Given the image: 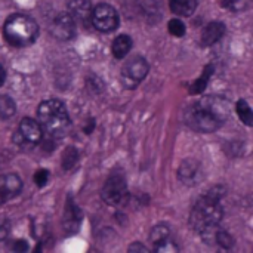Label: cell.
Segmentation results:
<instances>
[{"label": "cell", "instance_id": "cell-8", "mask_svg": "<svg viewBox=\"0 0 253 253\" xmlns=\"http://www.w3.org/2000/svg\"><path fill=\"white\" fill-rule=\"evenodd\" d=\"M42 132L39 122L33 119H22L18 130L15 132L13 141L21 147H34L42 141Z\"/></svg>", "mask_w": 253, "mask_h": 253}, {"label": "cell", "instance_id": "cell-16", "mask_svg": "<svg viewBox=\"0 0 253 253\" xmlns=\"http://www.w3.org/2000/svg\"><path fill=\"white\" fill-rule=\"evenodd\" d=\"M16 111L15 101L7 95H0V119H10Z\"/></svg>", "mask_w": 253, "mask_h": 253}, {"label": "cell", "instance_id": "cell-12", "mask_svg": "<svg viewBox=\"0 0 253 253\" xmlns=\"http://www.w3.org/2000/svg\"><path fill=\"white\" fill-rule=\"evenodd\" d=\"M225 33V25L221 22H211L205 27L202 33V44L203 46H212L215 44Z\"/></svg>", "mask_w": 253, "mask_h": 253}, {"label": "cell", "instance_id": "cell-3", "mask_svg": "<svg viewBox=\"0 0 253 253\" xmlns=\"http://www.w3.org/2000/svg\"><path fill=\"white\" fill-rule=\"evenodd\" d=\"M221 197L222 194L211 191L194 205L190 215V225L196 233L202 234L208 228L219 225L222 218Z\"/></svg>", "mask_w": 253, "mask_h": 253}, {"label": "cell", "instance_id": "cell-24", "mask_svg": "<svg viewBox=\"0 0 253 253\" xmlns=\"http://www.w3.org/2000/svg\"><path fill=\"white\" fill-rule=\"evenodd\" d=\"M4 80H6V71H4V68L0 65V86L4 83Z\"/></svg>", "mask_w": 253, "mask_h": 253}, {"label": "cell", "instance_id": "cell-5", "mask_svg": "<svg viewBox=\"0 0 253 253\" xmlns=\"http://www.w3.org/2000/svg\"><path fill=\"white\" fill-rule=\"evenodd\" d=\"M102 199L110 206L126 205V202L129 199V191H127L125 178L122 175L114 173L107 179V182L102 188Z\"/></svg>", "mask_w": 253, "mask_h": 253}, {"label": "cell", "instance_id": "cell-15", "mask_svg": "<svg viewBox=\"0 0 253 253\" xmlns=\"http://www.w3.org/2000/svg\"><path fill=\"white\" fill-rule=\"evenodd\" d=\"M197 175H199V169H197L196 163L185 162L179 169V178H181V181H185L187 184H197L196 182Z\"/></svg>", "mask_w": 253, "mask_h": 253}, {"label": "cell", "instance_id": "cell-25", "mask_svg": "<svg viewBox=\"0 0 253 253\" xmlns=\"http://www.w3.org/2000/svg\"><path fill=\"white\" fill-rule=\"evenodd\" d=\"M4 202H7V200H6V199H4V196H3V194L0 193V205H3Z\"/></svg>", "mask_w": 253, "mask_h": 253}, {"label": "cell", "instance_id": "cell-19", "mask_svg": "<svg viewBox=\"0 0 253 253\" xmlns=\"http://www.w3.org/2000/svg\"><path fill=\"white\" fill-rule=\"evenodd\" d=\"M168 28H169V33L172 36H175V37H182V36H185V31H187L185 30V24L181 19H178V18L170 19L169 24H168Z\"/></svg>", "mask_w": 253, "mask_h": 253}, {"label": "cell", "instance_id": "cell-2", "mask_svg": "<svg viewBox=\"0 0 253 253\" xmlns=\"http://www.w3.org/2000/svg\"><path fill=\"white\" fill-rule=\"evenodd\" d=\"M37 122L49 136L61 138L70 129V117L65 105L58 99H47L37 108Z\"/></svg>", "mask_w": 253, "mask_h": 253}, {"label": "cell", "instance_id": "cell-6", "mask_svg": "<svg viewBox=\"0 0 253 253\" xmlns=\"http://www.w3.org/2000/svg\"><path fill=\"white\" fill-rule=\"evenodd\" d=\"M90 22L98 31L111 33L119 27V13L113 6H110L107 3H101V4L92 7Z\"/></svg>", "mask_w": 253, "mask_h": 253}, {"label": "cell", "instance_id": "cell-22", "mask_svg": "<svg viewBox=\"0 0 253 253\" xmlns=\"http://www.w3.org/2000/svg\"><path fill=\"white\" fill-rule=\"evenodd\" d=\"M243 3H245V0H224V4L230 9H234V10L242 9Z\"/></svg>", "mask_w": 253, "mask_h": 253}, {"label": "cell", "instance_id": "cell-10", "mask_svg": "<svg viewBox=\"0 0 253 253\" xmlns=\"http://www.w3.org/2000/svg\"><path fill=\"white\" fill-rule=\"evenodd\" d=\"M22 190V182L21 178L12 173L7 175H0V193L4 196L6 200L13 199L18 196Z\"/></svg>", "mask_w": 253, "mask_h": 253}, {"label": "cell", "instance_id": "cell-11", "mask_svg": "<svg viewBox=\"0 0 253 253\" xmlns=\"http://www.w3.org/2000/svg\"><path fill=\"white\" fill-rule=\"evenodd\" d=\"M92 13V4L90 0H71L70 1V15L74 18V21H90Z\"/></svg>", "mask_w": 253, "mask_h": 253}, {"label": "cell", "instance_id": "cell-7", "mask_svg": "<svg viewBox=\"0 0 253 253\" xmlns=\"http://www.w3.org/2000/svg\"><path fill=\"white\" fill-rule=\"evenodd\" d=\"M148 74V62L142 56L130 58L122 68V82L127 89L136 87Z\"/></svg>", "mask_w": 253, "mask_h": 253}, {"label": "cell", "instance_id": "cell-18", "mask_svg": "<svg viewBox=\"0 0 253 253\" xmlns=\"http://www.w3.org/2000/svg\"><path fill=\"white\" fill-rule=\"evenodd\" d=\"M169 234H170V231L166 225H159V227L153 228V231H151V242L154 243V246H157V245L163 243L165 240H168Z\"/></svg>", "mask_w": 253, "mask_h": 253}, {"label": "cell", "instance_id": "cell-14", "mask_svg": "<svg viewBox=\"0 0 253 253\" xmlns=\"http://www.w3.org/2000/svg\"><path fill=\"white\" fill-rule=\"evenodd\" d=\"M132 49V39L126 34H122V36H117L113 42V55L117 58V59H122L125 58L129 50Z\"/></svg>", "mask_w": 253, "mask_h": 253}, {"label": "cell", "instance_id": "cell-21", "mask_svg": "<svg viewBox=\"0 0 253 253\" xmlns=\"http://www.w3.org/2000/svg\"><path fill=\"white\" fill-rule=\"evenodd\" d=\"M47 181H49V172H47L46 169H39V170L34 173V182H36L39 187L46 185Z\"/></svg>", "mask_w": 253, "mask_h": 253}, {"label": "cell", "instance_id": "cell-1", "mask_svg": "<svg viewBox=\"0 0 253 253\" xmlns=\"http://www.w3.org/2000/svg\"><path fill=\"white\" fill-rule=\"evenodd\" d=\"M230 117V104L225 98L209 95L194 102L185 111V123L196 132H215Z\"/></svg>", "mask_w": 253, "mask_h": 253}, {"label": "cell", "instance_id": "cell-13", "mask_svg": "<svg viewBox=\"0 0 253 253\" xmlns=\"http://www.w3.org/2000/svg\"><path fill=\"white\" fill-rule=\"evenodd\" d=\"M170 9L178 16H190L196 12L199 0H169Z\"/></svg>", "mask_w": 253, "mask_h": 253}, {"label": "cell", "instance_id": "cell-17", "mask_svg": "<svg viewBox=\"0 0 253 253\" xmlns=\"http://www.w3.org/2000/svg\"><path fill=\"white\" fill-rule=\"evenodd\" d=\"M237 114H239V117H240V120L245 123V125H248V126H252L253 123V114H252V108L249 107V104L245 101V99H240L239 102H237Z\"/></svg>", "mask_w": 253, "mask_h": 253}, {"label": "cell", "instance_id": "cell-4", "mask_svg": "<svg viewBox=\"0 0 253 253\" xmlns=\"http://www.w3.org/2000/svg\"><path fill=\"white\" fill-rule=\"evenodd\" d=\"M39 27L36 21L27 15H10L3 25L6 42L15 47H25L36 42Z\"/></svg>", "mask_w": 253, "mask_h": 253}, {"label": "cell", "instance_id": "cell-23", "mask_svg": "<svg viewBox=\"0 0 253 253\" xmlns=\"http://www.w3.org/2000/svg\"><path fill=\"white\" fill-rule=\"evenodd\" d=\"M129 251H141V252H147V248H144V246H141V245H133V246H130V249Z\"/></svg>", "mask_w": 253, "mask_h": 253}, {"label": "cell", "instance_id": "cell-20", "mask_svg": "<svg viewBox=\"0 0 253 253\" xmlns=\"http://www.w3.org/2000/svg\"><path fill=\"white\" fill-rule=\"evenodd\" d=\"M154 251L156 252H166V253H170V252H178V248L173 245V242H170L169 239L168 240H165L163 243H160V245H157V246H154Z\"/></svg>", "mask_w": 253, "mask_h": 253}, {"label": "cell", "instance_id": "cell-9", "mask_svg": "<svg viewBox=\"0 0 253 253\" xmlns=\"http://www.w3.org/2000/svg\"><path fill=\"white\" fill-rule=\"evenodd\" d=\"M52 33L59 40H70L76 33V21L70 13H61L52 24Z\"/></svg>", "mask_w": 253, "mask_h": 253}]
</instances>
